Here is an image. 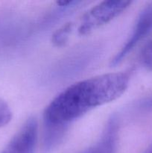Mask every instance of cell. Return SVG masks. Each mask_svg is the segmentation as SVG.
Wrapping results in <instances>:
<instances>
[{
	"instance_id": "obj_9",
	"label": "cell",
	"mask_w": 152,
	"mask_h": 153,
	"mask_svg": "<svg viewBox=\"0 0 152 153\" xmlns=\"http://www.w3.org/2000/svg\"><path fill=\"white\" fill-rule=\"evenodd\" d=\"M72 28L73 24L72 22H68L61 26L54 34L52 37V42L58 46L63 45L68 40L69 34L72 31Z\"/></svg>"
},
{
	"instance_id": "obj_13",
	"label": "cell",
	"mask_w": 152,
	"mask_h": 153,
	"mask_svg": "<svg viewBox=\"0 0 152 153\" xmlns=\"http://www.w3.org/2000/svg\"><path fill=\"white\" fill-rule=\"evenodd\" d=\"M143 153H152V145L151 146H150V147H149L148 149H146V150Z\"/></svg>"
},
{
	"instance_id": "obj_5",
	"label": "cell",
	"mask_w": 152,
	"mask_h": 153,
	"mask_svg": "<svg viewBox=\"0 0 152 153\" xmlns=\"http://www.w3.org/2000/svg\"><path fill=\"white\" fill-rule=\"evenodd\" d=\"M38 124L35 117H29L14 134L1 153H34L37 140Z\"/></svg>"
},
{
	"instance_id": "obj_2",
	"label": "cell",
	"mask_w": 152,
	"mask_h": 153,
	"mask_svg": "<svg viewBox=\"0 0 152 153\" xmlns=\"http://www.w3.org/2000/svg\"><path fill=\"white\" fill-rule=\"evenodd\" d=\"M131 4L126 0H109L98 3L89 9L80 19L78 33L86 35L108 23L123 13Z\"/></svg>"
},
{
	"instance_id": "obj_7",
	"label": "cell",
	"mask_w": 152,
	"mask_h": 153,
	"mask_svg": "<svg viewBox=\"0 0 152 153\" xmlns=\"http://www.w3.org/2000/svg\"><path fill=\"white\" fill-rule=\"evenodd\" d=\"M30 29L19 18L12 16H0V49H8L26 36Z\"/></svg>"
},
{
	"instance_id": "obj_8",
	"label": "cell",
	"mask_w": 152,
	"mask_h": 153,
	"mask_svg": "<svg viewBox=\"0 0 152 153\" xmlns=\"http://www.w3.org/2000/svg\"><path fill=\"white\" fill-rule=\"evenodd\" d=\"M68 127L44 124L43 145L47 151L52 150L62 141Z\"/></svg>"
},
{
	"instance_id": "obj_6",
	"label": "cell",
	"mask_w": 152,
	"mask_h": 153,
	"mask_svg": "<svg viewBox=\"0 0 152 153\" xmlns=\"http://www.w3.org/2000/svg\"><path fill=\"white\" fill-rule=\"evenodd\" d=\"M120 123L117 115L107 120L101 136L95 143L79 153H116L119 140Z\"/></svg>"
},
{
	"instance_id": "obj_10",
	"label": "cell",
	"mask_w": 152,
	"mask_h": 153,
	"mask_svg": "<svg viewBox=\"0 0 152 153\" xmlns=\"http://www.w3.org/2000/svg\"><path fill=\"white\" fill-rule=\"evenodd\" d=\"M140 59L143 65L152 71V40L148 42L142 49Z\"/></svg>"
},
{
	"instance_id": "obj_12",
	"label": "cell",
	"mask_w": 152,
	"mask_h": 153,
	"mask_svg": "<svg viewBox=\"0 0 152 153\" xmlns=\"http://www.w3.org/2000/svg\"><path fill=\"white\" fill-rule=\"evenodd\" d=\"M139 108L144 111L152 110V97H148L145 100H142L139 104Z\"/></svg>"
},
{
	"instance_id": "obj_3",
	"label": "cell",
	"mask_w": 152,
	"mask_h": 153,
	"mask_svg": "<svg viewBox=\"0 0 152 153\" xmlns=\"http://www.w3.org/2000/svg\"><path fill=\"white\" fill-rule=\"evenodd\" d=\"M98 49L95 46L81 47L61 60L51 72V78L56 80L69 79L83 71L95 58Z\"/></svg>"
},
{
	"instance_id": "obj_11",
	"label": "cell",
	"mask_w": 152,
	"mask_h": 153,
	"mask_svg": "<svg viewBox=\"0 0 152 153\" xmlns=\"http://www.w3.org/2000/svg\"><path fill=\"white\" fill-rule=\"evenodd\" d=\"M12 117L10 107L4 100L0 97V128L7 125Z\"/></svg>"
},
{
	"instance_id": "obj_1",
	"label": "cell",
	"mask_w": 152,
	"mask_h": 153,
	"mask_svg": "<svg viewBox=\"0 0 152 153\" xmlns=\"http://www.w3.org/2000/svg\"><path fill=\"white\" fill-rule=\"evenodd\" d=\"M129 82V73L119 72L72 84L48 105L43 113V123L69 128L72 122L85 114L121 97Z\"/></svg>"
},
{
	"instance_id": "obj_4",
	"label": "cell",
	"mask_w": 152,
	"mask_h": 153,
	"mask_svg": "<svg viewBox=\"0 0 152 153\" xmlns=\"http://www.w3.org/2000/svg\"><path fill=\"white\" fill-rule=\"evenodd\" d=\"M152 31V1L142 10L132 31L125 44L111 61V65H118L136 46Z\"/></svg>"
}]
</instances>
